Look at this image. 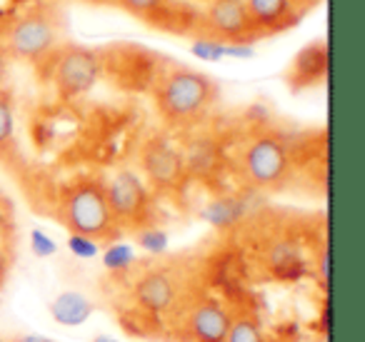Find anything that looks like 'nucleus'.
I'll return each instance as SVG.
<instances>
[{
    "label": "nucleus",
    "mask_w": 365,
    "mask_h": 342,
    "mask_svg": "<svg viewBox=\"0 0 365 342\" xmlns=\"http://www.w3.org/2000/svg\"><path fill=\"white\" fill-rule=\"evenodd\" d=\"M155 108L175 128L200 123L220 98V86L195 68L173 66L155 81Z\"/></svg>",
    "instance_id": "obj_1"
},
{
    "label": "nucleus",
    "mask_w": 365,
    "mask_h": 342,
    "mask_svg": "<svg viewBox=\"0 0 365 342\" xmlns=\"http://www.w3.org/2000/svg\"><path fill=\"white\" fill-rule=\"evenodd\" d=\"M58 215L71 232L93 240H115L123 230L108 207L103 182L93 177H81L63 187Z\"/></svg>",
    "instance_id": "obj_2"
},
{
    "label": "nucleus",
    "mask_w": 365,
    "mask_h": 342,
    "mask_svg": "<svg viewBox=\"0 0 365 342\" xmlns=\"http://www.w3.org/2000/svg\"><path fill=\"white\" fill-rule=\"evenodd\" d=\"M293 162V150L280 133L258 130L240 147L238 170L255 190H275L288 182Z\"/></svg>",
    "instance_id": "obj_3"
},
{
    "label": "nucleus",
    "mask_w": 365,
    "mask_h": 342,
    "mask_svg": "<svg viewBox=\"0 0 365 342\" xmlns=\"http://www.w3.org/2000/svg\"><path fill=\"white\" fill-rule=\"evenodd\" d=\"M63 43V18L56 8L38 6L18 16L8 26L6 41L0 46L6 53L18 61L43 63L56 53V48Z\"/></svg>",
    "instance_id": "obj_4"
},
{
    "label": "nucleus",
    "mask_w": 365,
    "mask_h": 342,
    "mask_svg": "<svg viewBox=\"0 0 365 342\" xmlns=\"http://www.w3.org/2000/svg\"><path fill=\"white\" fill-rule=\"evenodd\" d=\"M48 61H51L53 88L63 100L88 95L106 73L103 53L81 46V43H61Z\"/></svg>",
    "instance_id": "obj_5"
},
{
    "label": "nucleus",
    "mask_w": 365,
    "mask_h": 342,
    "mask_svg": "<svg viewBox=\"0 0 365 342\" xmlns=\"http://www.w3.org/2000/svg\"><path fill=\"white\" fill-rule=\"evenodd\" d=\"M108 207L120 227H143L150 215V190L148 182L130 167H120L108 180H103Z\"/></svg>",
    "instance_id": "obj_6"
},
{
    "label": "nucleus",
    "mask_w": 365,
    "mask_h": 342,
    "mask_svg": "<svg viewBox=\"0 0 365 342\" xmlns=\"http://www.w3.org/2000/svg\"><path fill=\"white\" fill-rule=\"evenodd\" d=\"M200 36L215 38L223 43H255L250 18L243 0H208L198 16Z\"/></svg>",
    "instance_id": "obj_7"
},
{
    "label": "nucleus",
    "mask_w": 365,
    "mask_h": 342,
    "mask_svg": "<svg viewBox=\"0 0 365 342\" xmlns=\"http://www.w3.org/2000/svg\"><path fill=\"white\" fill-rule=\"evenodd\" d=\"M140 167L145 182L158 190H175L188 177L185 162H182V150L163 135L145 140L140 150Z\"/></svg>",
    "instance_id": "obj_8"
},
{
    "label": "nucleus",
    "mask_w": 365,
    "mask_h": 342,
    "mask_svg": "<svg viewBox=\"0 0 365 342\" xmlns=\"http://www.w3.org/2000/svg\"><path fill=\"white\" fill-rule=\"evenodd\" d=\"M250 18L253 36L273 38L290 31L300 23L303 13L308 11L305 0H243Z\"/></svg>",
    "instance_id": "obj_9"
},
{
    "label": "nucleus",
    "mask_w": 365,
    "mask_h": 342,
    "mask_svg": "<svg viewBox=\"0 0 365 342\" xmlns=\"http://www.w3.org/2000/svg\"><path fill=\"white\" fill-rule=\"evenodd\" d=\"M328 68H330V51L328 41L318 38V41L303 46L295 58L290 61L288 71H285V86L290 93H303L310 88H318L328 81Z\"/></svg>",
    "instance_id": "obj_10"
},
{
    "label": "nucleus",
    "mask_w": 365,
    "mask_h": 342,
    "mask_svg": "<svg viewBox=\"0 0 365 342\" xmlns=\"http://www.w3.org/2000/svg\"><path fill=\"white\" fill-rule=\"evenodd\" d=\"M133 297H135V302L143 310L163 315V312H168L175 305L178 282L168 270L155 267V270H148L138 277L135 285H133Z\"/></svg>",
    "instance_id": "obj_11"
},
{
    "label": "nucleus",
    "mask_w": 365,
    "mask_h": 342,
    "mask_svg": "<svg viewBox=\"0 0 365 342\" xmlns=\"http://www.w3.org/2000/svg\"><path fill=\"white\" fill-rule=\"evenodd\" d=\"M265 262H268L270 275L280 282H298L313 272L310 262L305 260V252L300 247V242H295L293 237H285V235L275 237L268 245Z\"/></svg>",
    "instance_id": "obj_12"
},
{
    "label": "nucleus",
    "mask_w": 365,
    "mask_h": 342,
    "mask_svg": "<svg viewBox=\"0 0 365 342\" xmlns=\"http://www.w3.org/2000/svg\"><path fill=\"white\" fill-rule=\"evenodd\" d=\"M230 317L233 315L223 302L210 300V297L200 300L188 317V332L193 342H223L230 327Z\"/></svg>",
    "instance_id": "obj_13"
},
{
    "label": "nucleus",
    "mask_w": 365,
    "mask_h": 342,
    "mask_svg": "<svg viewBox=\"0 0 365 342\" xmlns=\"http://www.w3.org/2000/svg\"><path fill=\"white\" fill-rule=\"evenodd\" d=\"M182 162H185V172L188 175L208 177L213 172L220 170V162H223V150H220V142L210 135H198L185 145L182 150Z\"/></svg>",
    "instance_id": "obj_14"
},
{
    "label": "nucleus",
    "mask_w": 365,
    "mask_h": 342,
    "mask_svg": "<svg viewBox=\"0 0 365 342\" xmlns=\"http://www.w3.org/2000/svg\"><path fill=\"white\" fill-rule=\"evenodd\" d=\"M245 215H248V200L243 195H233V192L213 197L200 210V217L215 230H233L245 220Z\"/></svg>",
    "instance_id": "obj_15"
},
{
    "label": "nucleus",
    "mask_w": 365,
    "mask_h": 342,
    "mask_svg": "<svg viewBox=\"0 0 365 342\" xmlns=\"http://www.w3.org/2000/svg\"><path fill=\"white\" fill-rule=\"evenodd\" d=\"M48 312H51L53 322L63 327H81L86 325L88 320L96 312V305H93L91 297H86L78 290H66L58 297H53L51 305H48Z\"/></svg>",
    "instance_id": "obj_16"
},
{
    "label": "nucleus",
    "mask_w": 365,
    "mask_h": 342,
    "mask_svg": "<svg viewBox=\"0 0 365 342\" xmlns=\"http://www.w3.org/2000/svg\"><path fill=\"white\" fill-rule=\"evenodd\" d=\"M16 152V100L8 88L0 90V160Z\"/></svg>",
    "instance_id": "obj_17"
},
{
    "label": "nucleus",
    "mask_w": 365,
    "mask_h": 342,
    "mask_svg": "<svg viewBox=\"0 0 365 342\" xmlns=\"http://www.w3.org/2000/svg\"><path fill=\"white\" fill-rule=\"evenodd\" d=\"M133 265H135V250L128 242L110 240V245L103 250V267L113 275H125L133 270Z\"/></svg>",
    "instance_id": "obj_18"
},
{
    "label": "nucleus",
    "mask_w": 365,
    "mask_h": 342,
    "mask_svg": "<svg viewBox=\"0 0 365 342\" xmlns=\"http://www.w3.org/2000/svg\"><path fill=\"white\" fill-rule=\"evenodd\" d=\"M223 342H265V335L253 315H233Z\"/></svg>",
    "instance_id": "obj_19"
},
{
    "label": "nucleus",
    "mask_w": 365,
    "mask_h": 342,
    "mask_svg": "<svg viewBox=\"0 0 365 342\" xmlns=\"http://www.w3.org/2000/svg\"><path fill=\"white\" fill-rule=\"evenodd\" d=\"M135 242H138V247H140L143 252L158 257V255H165V252H168L170 237H168V232L163 230V227L143 225V227H138V232H135Z\"/></svg>",
    "instance_id": "obj_20"
},
{
    "label": "nucleus",
    "mask_w": 365,
    "mask_h": 342,
    "mask_svg": "<svg viewBox=\"0 0 365 342\" xmlns=\"http://www.w3.org/2000/svg\"><path fill=\"white\" fill-rule=\"evenodd\" d=\"M170 0H113V6H118L120 11H125L128 16L138 18L143 23H150Z\"/></svg>",
    "instance_id": "obj_21"
},
{
    "label": "nucleus",
    "mask_w": 365,
    "mask_h": 342,
    "mask_svg": "<svg viewBox=\"0 0 365 342\" xmlns=\"http://www.w3.org/2000/svg\"><path fill=\"white\" fill-rule=\"evenodd\" d=\"M190 53H193L195 58H200V61H205V63H218V61H223V58H225V43L195 33L193 43H190Z\"/></svg>",
    "instance_id": "obj_22"
},
{
    "label": "nucleus",
    "mask_w": 365,
    "mask_h": 342,
    "mask_svg": "<svg viewBox=\"0 0 365 342\" xmlns=\"http://www.w3.org/2000/svg\"><path fill=\"white\" fill-rule=\"evenodd\" d=\"M13 237H16V220H13L8 200L0 197V257H8L13 247Z\"/></svg>",
    "instance_id": "obj_23"
},
{
    "label": "nucleus",
    "mask_w": 365,
    "mask_h": 342,
    "mask_svg": "<svg viewBox=\"0 0 365 342\" xmlns=\"http://www.w3.org/2000/svg\"><path fill=\"white\" fill-rule=\"evenodd\" d=\"M68 250L76 257H81V260H93V257L101 255V242L93 240V237L71 232V235H68Z\"/></svg>",
    "instance_id": "obj_24"
},
{
    "label": "nucleus",
    "mask_w": 365,
    "mask_h": 342,
    "mask_svg": "<svg viewBox=\"0 0 365 342\" xmlns=\"http://www.w3.org/2000/svg\"><path fill=\"white\" fill-rule=\"evenodd\" d=\"M310 267H313V275H315V280L320 282V287L328 290L330 287V247H328V242H320L318 252H315V260L310 262Z\"/></svg>",
    "instance_id": "obj_25"
},
{
    "label": "nucleus",
    "mask_w": 365,
    "mask_h": 342,
    "mask_svg": "<svg viewBox=\"0 0 365 342\" xmlns=\"http://www.w3.org/2000/svg\"><path fill=\"white\" fill-rule=\"evenodd\" d=\"M31 252L36 257H41V260H46V257H53L58 252V242L48 232L36 227V230H31Z\"/></svg>",
    "instance_id": "obj_26"
},
{
    "label": "nucleus",
    "mask_w": 365,
    "mask_h": 342,
    "mask_svg": "<svg viewBox=\"0 0 365 342\" xmlns=\"http://www.w3.org/2000/svg\"><path fill=\"white\" fill-rule=\"evenodd\" d=\"M8 61H11V56L6 53V48L0 46V90H3L8 83Z\"/></svg>",
    "instance_id": "obj_27"
},
{
    "label": "nucleus",
    "mask_w": 365,
    "mask_h": 342,
    "mask_svg": "<svg viewBox=\"0 0 365 342\" xmlns=\"http://www.w3.org/2000/svg\"><path fill=\"white\" fill-rule=\"evenodd\" d=\"M13 342H56V340H51V337H46V335H21Z\"/></svg>",
    "instance_id": "obj_28"
},
{
    "label": "nucleus",
    "mask_w": 365,
    "mask_h": 342,
    "mask_svg": "<svg viewBox=\"0 0 365 342\" xmlns=\"http://www.w3.org/2000/svg\"><path fill=\"white\" fill-rule=\"evenodd\" d=\"M93 342H118V340L110 335H98V337H93Z\"/></svg>",
    "instance_id": "obj_29"
},
{
    "label": "nucleus",
    "mask_w": 365,
    "mask_h": 342,
    "mask_svg": "<svg viewBox=\"0 0 365 342\" xmlns=\"http://www.w3.org/2000/svg\"><path fill=\"white\" fill-rule=\"evenodd\" d=\"M265 342H290L288 337H268Z\"/></svg>",
    "instance_id": "obj_30"
},
{
    "label": "nucleus",
    "mask_w": 365,
    "mask_h": 342,
    "mask_svg": "<svg viewBox=\"0 0 365 342\" xmlns=\"http://www.w3.org/2000/svg\"><path fill=\"white\" fill-rule=\"evenodd\" d=\"M91 3H101L103 6V3H113V0H91Z\"/></svg>",
    "instance_id": "obj_31"
},
{
    "label": "nucleus",
    "mask_w": 365,
    "mask_h": 342,
    "mask_svg": "<svg viewBox=\"0 0 365 342\" xmlns=\"http://www.w3.org/2000/svg\"><path fill=\"white\" fill-rule=\"evenodd\" d=\"M313 3H318V0H305V6H308V8L313 6Z\"/></svg>",
    "instance_id": "obj_32"
}]
</instances>
